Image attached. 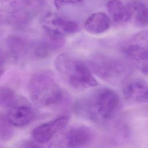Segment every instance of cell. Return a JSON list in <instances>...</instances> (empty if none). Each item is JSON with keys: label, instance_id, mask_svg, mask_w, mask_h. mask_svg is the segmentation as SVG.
<instances>
[{"label": "cell", "instance_id": "e0dca14e", "mask_svg": "<svg viewBox=\"0 0 148 148\" xmlns=\"http://www.w3.org/2000/svg\"><path fill=\"white\" fill-rule=\"evenodd\" d=\"M13 135L12 125L6 117L0 114V140L6 141L9 140Z\"/></svg>", "mask_w": 148, "mask_h": 148}, {"label": "cell", "instance_id": "9a60e30c", "mask_svg": "<svg viewBox=\"0 0 148 148\" xmlns=\"http://www.w3.org/2000/svg\"><path fill=\"white\" fill-rule=\"evenodd\" d=\"M107 10L112 20L117 23H124L130 20V13L127 5L120 0H110L106 5Z\"/></svg>", "mask_w": 148, "mask_h": 148}, {"label": "cell", "instance_id": "3957f363", "mask_svg": "<svg viewBox=\"0 0 148 148\" xmlns=\"http://www.w3.org/2000/svg\"><path fill=\"white\" fill-rule=\"evenodd\" d=\"M54 65L61 76L74 88L83 90L98 84L89 66L71 53L60 54L55 59Z\"/></svg>", "mask_w": 148, "mask_h": 148}, {"label": "cell", "instance_id": "4fadbf2b", "mask_svg": "<svg viewBox=\"0 0 148 148\" xmlns=\"http://www.w3.org/2000/svg\"><path fill=\"white\" fill-rule=\"evenodd\" d=\"M84 28L92 34H100L106 32L110 26L109 16L103 12L91 14L84 22Z\"/></svg>", "mask_w": 148, "mask_h": 148}, {"label": "cell", "instance_id": "8992f818", "mask_svg": "<svg viewBox=\"0 0 148 148\" xmlns=\"http://www.w3.org/2000/svg\"><path fill=\"white\" fill-rule=\"evenodd\" d=\"M42 24L45 32L62 36L75 34L80 29L79 24L75 21L52 13L43 17Z\"/></svg>", "mask_w": 148, "mask_h": 148}, {"label": "cell", "instance_id": "ac0fdd59", "mask_svg": "<svg viewBox=\"0 0 148 148\" xmlns=\"http://www.w3.org/2000/svg\"><path fill=\"white\" fill-rule=\"evenodd\" d=\"M54 6L57 9L68 4H80L83 0H53Z\"/></svg>", "mask_w": 148, "mask_h": 148}, {"label": "cell", "instance_id": "52a82bcc", "mask_svg": "<svg viewBox=\"0 0 148 148\" xmlns=\"http://www.w3.org/2000/svg\"><path fill=\"white\" fill-rule=\"evenodd\" d=\"M69 121L66 116H61L35 127L32 132L34 139L38 143H46L65 127Z\"/></svg>", "mask_w": 148, "mask_h": 148}, {"label": "cell", "instance_id": "7a4b0ae2", "mask_svg": "<svg viewBox=\"0 0 148 148\" xmlns=\"http://www.w3.org/2000/svg\"><path fill=\"white\" fill-rule=\"evenodd\" d=\"M28 91L33 102L39 106H51L65 102L68 97L49 71L35 73L28 82Z\"/></svg>", "mask_w": 148, "mask_h": 148}, {"label": "cell", "instance_id": "9c48e42d", "mask_svg": "<svg viewBox=\"0 0 148 148\" xmlns=\"http://www.w3.org/2000/svg\"><path fill=\"white\" fill-rule=\"evenodd\" d=\"M35 109L27 103L17 102L10 108L6 116L8 121L15 127H24L29 124L36 117Z\"/></svg>", "mask_w": 148, "mask_h": 148}, {"label": "cell", "instance_id": "30bf717a", "mask_svg": "<svg viewBox=\"0 0 148 148\" xmlns=\"http://www.w3.org/2000/svg\"><path fill=\"white\" fill-rule=\"evenodd\" d=\"M123 93L125 98L132 102H148V83L140 79L127 80L124 83Z\"/></svg>", "mask_w": 148, "mask_h": 148}, {"label": "cell", "instance_id": "8fae6325", "mask_svg": "<svg viewBox=\"0 0 148 148\" xmlns=\"http://www.w3.org/2000/svg\"><path fill=\"white\" fill-rule=\"evenodd\" d=\"M94 139L92 130L84 125L71 128L66 134L65 143L69 147H82L90 145Z\"/></svg>", "mask_w": 148, "mask_h": 148}, {"label": "cell", "instance_id": "7c38bea8", "mask_svg": "<svg viewBox=\"0 0 148 148\" xmlns=\"http://www.w3.org/2000/svg\"><path fill=\"white\" fill-rule=\"evenodd\" d=\"M6 45L10 55L17 61H22L31 53V45L21 37L9 36L6 40Z\"/></svg>", "mask_w": 148, "mask_h": 148}, {"label": "cell", "instance_id": "5b68a950", "mask_svg": "<svg viewBox=\"0 0 148 148\" xmlns=\"http://www.w3.org/2000/svg\"><path fill=\"white\" fill-rule=\"evenodd\" d=\"M121 50L139 68L148 64V31L139 32L124 41Z\"/></svg>", "mask_w": 148, "mask_h": 148}, {"label": "cell", "instance_id": "d6986e66", "mask_svg": "<svg viewBox=\"0 0 148 148\" xmlns=\"http://www.w3.org/2000/svg\"><path fill=\"white\" fill-rule=\"evenodd\" d=\"M11 1V4L10 5H14L16 3H17L21 1L22 0H10Z\"/></svg>", "mask_w": 148, "mask_h": 148}, {"label": "cell", "instance_id": "ffe728a7", "mask_svg": "<svg viewBox=\"0 0 148 148\" xmlns=\"http://www.w3.org/2000/svg\"><path fill=\"white\" fill-rule=\"evenodd\" d=\"M2 71H3V68H2V62L0 60V77L1 74L2 73Z\"/></svg>", "mask_w": 148, "mask_h": 148}, {"label": "cell", "instance_id": "5bb4252c", "mask_svg": "<svg viewBox=\"0 0 148 148\" xmlns=\"http://www.w3.org/2000/svg\"><path fill=\"white\" fill-rule=\"evenodd\" d=\"M130 13V19L137 26L148 25V5L139 1H134L127 5Z\"/></svg>", "mask_w": 148, "mask_h": 148}, {"label": "cell", "instance_id": "277c9868", "mask_svg": "<svg viewBox=\"0 0 148 148\" xmlns=\"http://www.w3.org/2000/svg\"><path fill=\"white\" fill-rule=\"evenodd\" d=\"M88 66L101 79L116 86L124 83L131 72L130 66L125 62L103 54L92 56L88 60Z\"/></svg>", "mask_w": 148, "mask_h": 148}, {"label": "cell", "instance_id": "44dd1931", "mask_svg": "<svg viewBox=\"0 0 148 148\" xmlns=\"http://www.w3.org/2000/svg\"><path fill=\"white\" fill-rule=\"evenodd\" d=\"M2 21H3V18H2V16L1 15V14L0 13V25L2 23Z\"/></svg>", "mask_w": 148, "mask_h": 148}, {"label": "cell", "instance_id": "2e32d148", "mask_svg": "<svg viewBox=\"0 0 148 148\" xmlns=\"http://www.w3.org/2000/svg\"><path fill=\"white\" fill-rule=\"evenodd\" d=\"M17 102L15 92L7 86L0 87V106L10 108Z\"/></svg>", "mask_w": 148, "mask_h": 148}, {"label": "cell", "instance_id": "ba28073f", "mask_svg": "<svg viewBox=\"0 0 148 148\" xmlns=\"http://www.w3.org/2000/svg\"><path fill=\"white\" fill-rule=\"evenodd\" d=\"M45 36L32 45L31 54L36 58L42 59L61 49L65 43L64 36L45 32Z\"/></svg>", "mask_w": 148, "mask_h": 148}, {"label": "cell", "instance_id": "6da1fadb", "mask_svg": "<svg viewBox=\"0 0 148 148\" xmlns=\"http://www.w3.org/2000/svg\"><path fill=\"white\" fill-rule=\"evenodd\" d=\"M121 101L119 95L109 88H102L79 101L76 111L82 116L97 122L112 119L117 113Z\"/></svg>", "mask_w": 148, "mask_h": 148}]
</instances>
